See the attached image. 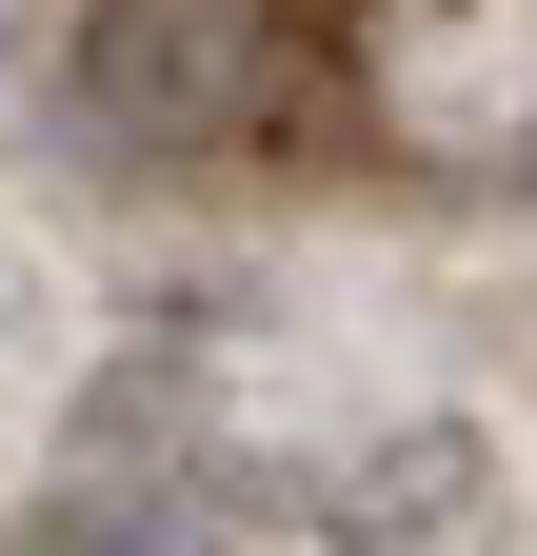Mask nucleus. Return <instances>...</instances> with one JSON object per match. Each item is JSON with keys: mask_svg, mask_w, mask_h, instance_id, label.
<instances>
[{"mask_svg": "<svg viewBox=\"0 0 537 556\" xmlns=\"http://www.w3.org/2000/svg\"><path fill=\"white\" fill-rule=\"evenodd\" d=\"M239 517H279L299 556H478V517H498V438H478V417H378V438L299 457L279 497H239Z\"/></svg>", "mask_w": 537, "mask_h": 556, "instance_id": "f257e3e1", "label": "nucleus"}, {"mask_svg": "<svg viewBox=\"0 0 537 556\" xmlns=\"http://www.w3.org/2000/svg\"><path fill=\"white\" fill-rule=\"evenodd\" d=\"M21 556H239V477H60L21 517Z\"/></svg>", "mask_w": 537, "mask_h": 556, "instance_id": "f03ea898", "label": "nucleus"}, {"mask_svg": "<svg viewBox=\"0 0 537 556\" xmlns=\"http://www.w3.org/2000/svg\"><path fill=\"white\" fill-rule=\"evenodd\" d=\"M199 397H220V338H120V358L80 378V417H60V477H100V457H140V438H199Z\"/></svg>", "mask_w": 537, "mask_h": 556, "instance_id": "7ed1b4c3", "label": "nucleus"}]
</instances>
